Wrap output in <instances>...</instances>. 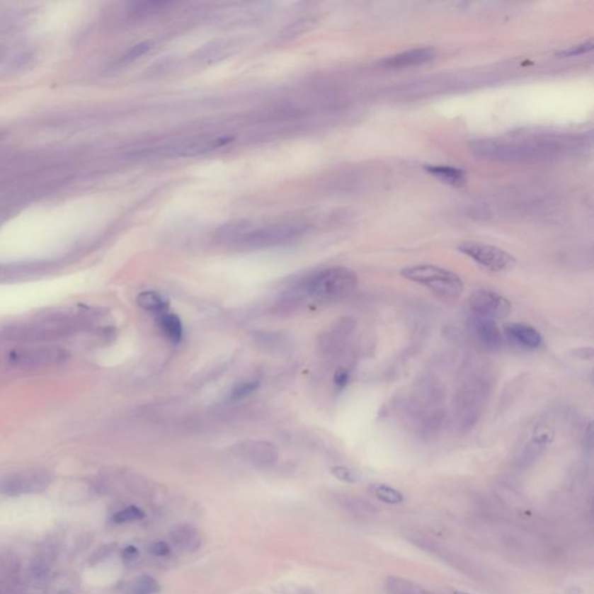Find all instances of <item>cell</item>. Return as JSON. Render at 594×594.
Segmentation results:
<instances>
[{"label": "cell", "instance_id": "obj_1", "mask_svg": "<svg viewBox=\"0 0 594 594\" xmlns=\"http://www.w3.org/2000/svg\"><path fill=\"white\" fill-rule=\"evenodd\" d=\"M94 323V314L88 309H64L47 312L29 321L8 329L11 341L28 344H50L52 341L74 337L90 329Z\"/></svg>", "mask_w": 594, "mask_h": 594}, {"label": "cell", "instance_id": "obj_5", "mask_svg": "<svg viewBox=\"0 0 594 594\" xmlns=\"http://www.w3.org/2000/svg\"><path fill=\"white\" fill-rule=\"evenodd\" d=\"M472 152L479 157L491 161H522L541 159L553 154L555 147L535 142H506L497 139L476 142Z\"/></svg>", "mask_w": 594, "mask_h": 594}, {"label": "cell", "instance_id": "obj_2", "mask_svg": "<svg viewBox=\"0 0 594 594\" xmlns=\"http://www.w3.org/2000/svg\"><path fill=\"white\" fill-rule=\"evenodd\" d=\"M307 232V227L297 223L256 224L249 221L230 222L217 232L223 244L241 251L263 250L292 244Z\"/></svg>", "mask_w": 594, "mask_h": 594}, {"label": "cell", "instance_id": "obj_22", "mask_svg": "<svg viewBox=\"0 0 594 594\" xmlns=\"http://www.w3.org/2000/svg\"><path fill=\"white\" fill-rule=\"evenodd\" d=\"M354 328H355V321L352 318L339 319L333 325L331 331L329 332L328 338H326L329 348L331 347V350H333L334 347L341 346L343 341L354 331Z\"/></svg>", "mask_w": 594, "mask_h": 594}, {"label": "cell", "instance_id": "obj_24", "mask_svg": "<svg viewBox=\"0 0 594 594\" xmlns=\"http://www.w3.org/2000/svg\"><path fill=\"white\" fill-rule=\"evenodd\" d=\"M161 590L159 583L150 576H142L135 581L129 594H154Z\"/></svg>", "mask_w": 594, "mask_h": 594}, {"label": "cell", "instance_id": "obj_29", "mask_svg": "<svg viewBox=\"0 0 594 594\" xmlns=\"http://www.w3.org/2000/svg\"><path fill=\"white\" fill-rule=\"evenodd\" d=\"M592 49H593V42H592V40H590V41L584 42L581 45H573V47H570L569 49H564V50L559 52V55L564 56V57H566V56L583 55V54L591 52Z\"/></svg>", "mask_w": 594, "mask_h": 594}, {"label": "cell", "instance_id": "obj_17", "mask_svg": "<svg viewBox=\"0 0 594 594\" xmlns=\"http://www.w3.org/2000/svg\"><path fill=\"white\" fill-rule=\"evenodd\" d=\"M156 321L158 328L161 329V331L172 344H179L183 339V326L177 315L167 312H161L156 315Z\"/></svg>", "mask_w": 594, "mask_h": 594}, {"label": "cell", "instance_id": "obj_4", "mask_svg": "<svg viewBox=\"0 0 594 594\" xmlns=\"http://www.w3.org/2000/svg\"><path fill=\"white\" fill-rule=\"evenodd\" d=\"M490 396V383L483 375H472L456 394L455 413L461 432L475 426Z\"/></svg>", "mask_w": 594, "mask_h": 594}, {"label": "cell", "instance_id": "obj_13", "mask_svg": "<svg viewBox=\"0 0 594 594\" xmlns=\"http://www.w3.org/2000/svg\"><path fill=\"white\" fill-rule=\"evenodd\" d=\"M52 263H27L0 265V283L16 282L39 277L48 272Z\"/></svg>", "mask_w": 594, "mask_h": 594}, {"label": "cell", "instance_id": "obj_21", "mask_svg": "<svg viewBox=\"0 0 594 594\" xmlns=\"http://www.w3.org/2000/svg\"><path fill=\"white\" fill-rule=\"evenodd\" d=\"M388 594H434L408 579L389 577L384 584Z\"/></svg>", "mask_w": 594, "mask_h": 594}, {"label": "cell", "instance_id": "obj_23", "mask_svg": "<svg viewBox=\"0 0 594 594\" xmlns=\"http://www.w3.org/2000/svg\"><path fill=\"white\" fill-rule=\"evenodd\" d=\"M370 489L377 499L384 501L387 504H401L404 501V496L401 495V492L389 485L376 483V484L370 485Z\"/></svg>", "mask_w": 594, "mask_h": 594}, {"label": "cell", "instance_id": "obj_20", "mask_svg": "<svg viewBox=\"0 0 594 594\" xmlns=\"http://www.w3.org/2000/svg\"><path fill=\"white\" fill-rule=\"evenodd\" d=\"M174 542L180 547V549L187 552H194L201 547V537L199 532L190 526H180L172 533Z\"/></svg>", "mask_w": 594, "mask_h": 594}, {"label": "cell", "instance_id": "obj_3", "mask_svg": "<svg viewBox=\"0 0 594 594\" xmlns=\"http://www.w3.org/2000/svg\"><path fill=\"white\" fill-rule=\"evenodd\" d=\"M358 275L344 266L326 267L309 274L299 283L307 296L319 302H333L350 296L358 287Z\"/></svg>", "mask_w": 594, "mask_h": 594}, {"label": "cell", "instance_id": "obj_18", "mask_svg": "<svg viewBox=\"0 0 594 594\" xmlns=\"http://www.w3.org/2000/svg\"><path fill=\"white\" fill-rule=\"evenodd\" d=\"M425 170L433 177L441 180L442 183L452 186H461L466 181V173L457 167L446 166V165H428Z\"/></svg>", "mask_w": 594, "mask_h": 594}, {"label": "cell", "instance_id": "obj_30", "mask_svg": "<svg viewBox=\"0 0 594 594\" xmlns=\"http://www.w3.org/2000/svg\"><path fill=\"white\" fill-rule=\"evenodd\" d=\"M333 381L337 388L344 389L348 384V382H350V373H348V370H344V368L338 370L336 374H334Z\"/></svg>", "mask_w": 594, "mask_h": 594}, {"label": "cell", "instance_id": "obj_19", "mask_svg": "<svg viewBox=\"0 0 594 594\" xmlns=\"http://www.w3.org/2000/svg\"><path fill=\"white\" fill-rule=\"evenodd\" d=\"M136 303L139 308L154 312L156 315L167 312L169 308V301L161 294L154 290L139 292V295L136 296Z\"/></svg>", "mask_w": 594, "mask_h": 594}, {"label": "cell", "instance_id": "obj_9", "mask_svg": "<svg viewBox=\"0 0 594 594\" xmlns=\"http://www.w3.org/2000/svg\"><path fill=\"white\" fill-rule=\"evenodd\" d=\"M234 137L230 136H217V137H206V139H186V141L167 145L161 149H149L145 154L165 156V157H193L198 154H207L214 152L216 149L223 148L225 145L234 142Z\"/></svg>", "mask_w": 594, "mask_h": 594}, {"label": "cell", "instance_id": "obj_32", "mask_svg": "<svg viewBox=\"0 0 594 594\" xmlns=\"http://www.w3.org/2000/svg\"><path fill=\"white\" fill-rule=\"evenodd\" d=\"M139 550L136 549L135 547H127L125 550H123V559L127 562H132V561H135V559H139Z\"/></svg>", "mask_w": 594, "mask_h": 594}, {"label": "cell", "instance_id": "obj_33", "mask_svg": "<svg viewBox=\"0 0 594 594\" xmlns=\"http://www.w3.org/2000/svg\"><path fill=\"white\" fill-rule=\"evenodd\" d=\"M454 594H469V593H466V592L455 591V592H454Z\"/></svg>", "mask_w": 594, "mask_h": 594}, {"label": "cell", "instance_id": "obj_6", "mask_svg": "<svg viewBox=\"0 0 594 594\" xmlns=\"http://www.w3.org/2000/svg\"><path fill=\"white\" fill-rule=\"evenodd\" d=\"M404 279L419 283L443 299H456L464 292L462 280L452 270L434 265H413L401 272Z\"/></svg>", "mask_w": 594, "mask_h": 594}, {"label": "cell", "instance_id": "obj_7", "mask_svg": "<svg viewBox=\"0 0 594 594\" xmlns=\"http://www.w3.org/2000/svg\"><path fill=\"white\" fill-rule=\"evenodd\" d=\"M7 359L14 368L34 372L64 365L70 359V353L57 345L30 344L11 350Z\"/></svg>", "mask_w": 594, "mask_h": 594}, {"label": "cell", "instance_id": "obj_11", "mask_svg": "<svg viewBox=\"0 0 594 594\" xmlns=\"http://www.w3.org/2000/svg\"><path fill=\"white\" fill-rule=\"evenodd\" d=\"M468 328L477 345L485 352L496 353L501 350L504 338L497 321L472 315L468 319Z\"/></svg>", "mask_w": 594, "mask_h": 594}, {"label": "cell", "instance_id": "obj_28", "mask_svg": "<svg viewBox=\"0 0 594 594\" xmlns=\"http://www.w3.org/2000/svg\"><path fill=\"white\" fill-rule=\"evenodd\" d=\"M150 49H152L150 42H142L139 45H134L132 49H129L128 52H125V55L121 57V62L129 63V62L135 61L137 58L144 56Z\"/></svg>", "mask_w": 594, "mask_h": 594}, {"label": "cell", "instance_id": "obj_8", "mask_svg": "<svg viewBox=\"0 0 594 594\" xmlns=\"http://www.w3.org/2000/svg\"><path fill=\"white\" fill-rule=\"evenodd\" d=\"M457 250L472 261L493 273H505L513 270L515 258L505 250L493 245L479 241H464L457 246Z\"/></svg>", "mask_w": 594, "mask_h": 594}, {"label": "cell", "instance_id": "obj_16", "mask_svg": "<svg viewBox=\"0 0 594 594\" xmlns=\"http://www.w3.org/2000/svg\"><path fill=\"white\" fill-rule=\"evenodd\" d=\"M245 456H248L250 461L268 464L277 461V447L272 443L263 442V441H252V442L244 443L241 450Z\"/></svg>", "mask_w": 594, "mask_h": 594}, {"label": "cell", "instance_id": "obj_12", "mask_svg": "<svg viewBox=\"0 0 594 594\" xmlns=\"http://www.w3.org/2000/svg\"><path fill=\"white\" fill-rule=\"evenodd\" d=\"M50 477L41 470L16 472L1 482V490L6 493H27L39 491L49 484Z\"/></svg>", "mask_w": 594, "mask_h": 594}, {"label": "cell", "instance_id": "obj_27", "mask_svg": "<svg viewBox=\"0 0 594 594\" xmlns=\"http://www.w3.org/2000/svg\"><path fill=\"white\" fill-rule=\"evenodd\" d=\"M331 474L336 479L345 483H355L360 479L359 472L355 469L348 468V467H333L331 469Z\"/></svg>", "mask_w": 594, "mask_h": 594}, {"label": "cell", "instance_id": "obj_10", "mask_svg": "<svg viewBox=\"0 0 594 594\" xmlns=\"http://www.w3.org/2000/svg\"><path fill=\"white\" fill-rule=\"evenodd\" d=\"M469 308L472 315L489 318L492 321L506 319L511 315L512 304L504 296L488 290H479L469 296Z\"/></svg>", "mask_w": 594, "mask_h": 594}, {"label": "cell", "instance_id": "obj_15", "mask_svg": "<svg viewBox=\"0 0 594 594\" xmlns=\"http://www.w3.org/2000/svg\"><path fill=\"white\" fill-rule=\"evenodd\" d=\"M505 333L510 341L519 346L535 350L542 344V336L537 329L524 323H508L505 325Z\"/></svg>", "mask_w": 594, "mask_h": 594}, {"label": "cell", "instance_id": "obj_25", "mask_svg": "<svg viewBox=\"0 0 594 594\" xmlns=\"http://www.w3.org/2000/svg\"><path fill=\"white\" fill-rule=\"evenodd\" d=\"M258 388H259L258 381H245V382L238 383L237 386L234 387L232 392L229 394V399L238 401V399H245L251 394H253Z\"/></svg>", "mask_w": 594, "mask_h": 594}, {"label": "cell", "instance_id": "obj_26", "mask_svg": "<svg viewBox=\"0 0 594 594\" xmlns=\"http://www.w3.org/2000/svg\"><path fill=\"white\" fill-rule=\"evenodd\" d=\"M144 517V512L142 511L141 508L130 506V508H125L122 511L118 512L113 517V521L116 524H125V522H130V521L141 520Z\"/></svg>", "mask_w": 594, "mask_h": 594}, {"label": "cell", "instance_id": "obj_14", "mask_svg": "<svg viewBox=\"0 0 594 594\" xmlns=\"http://www.w3.org/2000/svg\"><path fill=\"white\" fill-rule=\"evenodd\" d=\"M434 57L435 52L432 48L410 49L396 55L389 56L383 61V65L390 69L408 68L428 63Z\"/></svg>", "mask_w": 594, "mask_h": 594}, {"label": "cell", "instance_id": "obj_31", "mask_svg": "<svg viewBox=\"0 0 594 594\" xmlns=\"http://www.w3.org/2000/svg\"><path fill=\"white\" fill-rule=\"evenodd\" d=\"M150 553L154 556H166L170 554V546L166 542H156L150 548Z\"/></svg>", "mask_w": 594, "mask_h": 594}]
</instances>
